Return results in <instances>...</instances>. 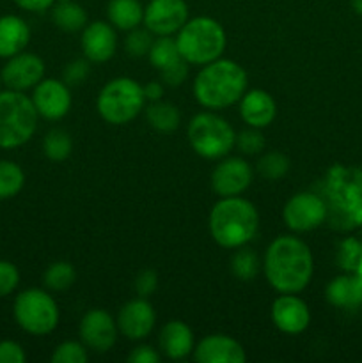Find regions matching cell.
<instances>
[{
	"label": "cell",
	"mask_w": 362,
	"mask_h": 363,
	"mask_svg": "<svg viewBox=\"0 0 362 363\" xmlns=\"http://www.w3.org/2000/svg\"><path fill=\"white\" fill-rule=\"evenodd\" d=\"M263 272L279 294H298L311 284L314 259L305 241L297 236H279L268 245Z\"/></svg>",
	"instance_id": "1"
},
{
	"label": "cell",
	"mask_w": 362,
	"mask_h": 363,
	"mask_svg": "<svg viewBox=\"0 0 362 363\" xmlns=\"http://www.w3.org/2000/svg\"><path fill=\"white\" fill-rule=\"evenodd\" d=\"M194 98L204 108L219 112L238 105L248 89L247 71L231 59H216L201 67L194 80Z\"/></svg>",
	"instance_id": "2"
},
{
	"label": "cell",
	"mask_w": 362,
	"mask_h": 363,
	"mask_svg": "<svg viewBox=\"0 0 362 363\" xmlns=\"http://www.w3.org/2000/svg\"><path fill=\"white\" fill-rule=\"evenodd\" d=\"M209 234L219 247L236 250L256 238L259 229V213L247 199L220 197L209 211Z\"/></svg>",
	"instance_id": "3"
},
{
	"label": "cell",
	"mask_w": 362,
	"mask_h": 363,
	"mask_svg": "<svg viewBox=\"0 0 362 363\" xmlns=\"http://www.w3.org/2000/svg\"><path fill=\"white\" fill-rule=\"evenodd\" d=\"M176 45L181 59L190 66L202 67L222 57L227 45L226 30L215 18H188L177 30Z\"/></svg>",
	"instance_id": "4"
},
{
	"label": "cell",
	"mask_w": 362,
	"mask_h": 363,
	"mask_svg": "<svg viewBox=\"0 0 362 363\" xmlns=\"http://www.w3.org/2000/svg\"><path fill=\"white\" fill-rule=\"evenodd\" d=\"M39 113L31 96L20 91H0V149L27 144L38 130Z\"/></svg>",
	"instance_id": "5"
},
{
	"label": "cell",
	"mask_w": 362,
	"mask_h": 363,
	"mask_svg": "<svg viewBox=\"0 0 362 363\" xmlns=\"http://www.w3.org/2000/svg\"><path fill=\"white\" fill-rule=\"evenodd\" d=\"M144 87L130 77L106 82L96 98V110L105 123L123 126L137 119L146 106Z\"/></svg>",
	"instance_id": "6"
},
{
	"label": "cell",
	"mask_w": 362,
	"mask_h": 363,
	"mask_svg": "<svg viewBox=\"0 0 362 363\" xmlns=\"http://www.w3.org/2000/svg\"><path fill=\"white\" fill-rule=\"evenodd\" d=\"M187 137L195 155L206 160H220L229 156L236 145V131L229 121L213 110L194 116L188 123Z\"/></svg>",
	"instance_id": "7"
},
{
	"label": "cell",
	"mask_w": 362,
	"mask_h": 363,
	"mask_svg": "<svg viewBox=\"0 0 362 363\" xmlns=\"http://www.w3.org/2000/svg\"><path fill=\"white\" fill-rule=\"evenodd\" d=\"M13 315L16 325L31 335L43 337L59 326L60 312L52 294L39 287L25 289L14 298Z\"/></svg>",
	"instance_id": "8"
},
{
	"label": "cell",
	"mask_w": 362,
	"mask_h": 363,
	"mask_svg": "<svg viewBox=\"0 0 362 363\" xmlns=\"http://www.w3.org/2000/svg\"><path fill=\"white\" fill-rule=\"evenodd\" d=\"M284 223L293 233H309L325 222L327 206L311 191H300L286 202L283 209Z\"/></svg>",
	"instance_id": "9"
},
{
	"label": "cell",
	"mask_w": 362,
	"mask_h": 363,
	"mask_svg": "<svg viewBox=\"0 0 362 363\" xmlns=\"http://www.w3.org/2000/svg\"><path fill=\"white\" fill-rule=\"evenodd\" d=\"M254 181V170L251 163L241 156L220 158L212 172V188L219 197H236L241 195Z\"/></svg>",
	"instance_id": "10"
},
{
	"label": "cell",
	"mask_w": 362,
	"mask_h": 363,
	"mask_svg": "<svg viewBox=\"0 0 362 363\" xmlns=\"http://www.w3.org/2000/svg\"><path fill=\"white\" fill-rule=\"evenodd\" d=\"M188 6L185 0H149L144 7V27L153 35H176L187 23Z\"/></svg>",
	"instance_id": "11"
},
{
	"label": "cell",
	"mask_w": 362,
	"mask_h": 363,
	"mask_svg": "<svg viewBox=\"0 0 362 363\" xmlns=\"http://www.w3.org/2000/svg\"><path fill=\"white\" fill-rule=\"evenodd\" d=\"M119 328L117 321L102 308L89 311L78 325V337L87 350L94 353H106L117 342Z\"/></svg>",
	"instance_id": "12"
},
{
	"label": "cell",
	"mask_w": 362,
	"mask_h": 363,
	"mask_svg": "<svg viewBox=\"0 0 362 363\" xmlns=\"http://www.w3.org/2000/svg\"><path fill=\"white\" fill-rule=\"evenodd\" d=\"M35 112L46 121H59L67 116L71 110L70 85L64 80L55 78H43L31 96Z\"/></svg>",
	"instance_id": "13"
},
{
	"label": "cell",
	"mask_w": 362,
	"mask_h": 363,
	"mask_svg": "<svg viewBox=\"0 0 362 363\" xmlns=\"http://www.w3.org/2000/svg\"><path fill=\"white\" fill-rule=\"evenodd\" d=\"M0 77L7 89L25 92L34 89L45 78V62L35 53L20 52L7 59L0 71Z\"/></svg>",
	"instance_id": "14"
},
{
	"label": "cell",
	"mask_w": 362,
	"mask_h": 363,
	"mask_svg": "<svg viewBox=\"0 0 362 363\" xmlns=\"http://www.w3.org/2000/svg\"><path fill=\"white\" fill-rule=\"evenodd\" d=\"M116 321L121 335L126 337L128 340L138 342V340L148 339L153 333L156 323V312L148 301V298L138 296L123 305Z\"/></svg>",
	"instance_id": "15"
},
{
	"label": "cell",
	"mask_w": 362,
	"mask_h": 363,
	"mask_svg": "<svg viewBox=\"0 0 362 363\" xmlns=\"http://www.w3.org/2000/svg\"><path fill=\"white\" fill-rule=\"evenodd\" d=\"M272 321L286 335H300L311 325V311L297 294H279L272 303Z\"/></svg>",
	"instance_id": "16"
},
{
	"label": "cell",
	"mask_w": 362,
	"mask_h": 363,
	"mask_svg": "<svg viewBox=\"0 0 362 363\" xmlns=\"http://www.w3.org/2000/svg\"><path fill=\"white\" fill-rule=\"evenodd\" d=\"M84 57L92 64H103L116 55L117 34L109 21H91L84 27L80 38Z\"/></svg>",
	"instance_id": "17"
},
{
	"label": "cell",
	"mask_w": 362,
	"mask_h": 363,
	"mask_svg": "<svg viewBox=\"0 0 362 363\" xmlns=\"http://www.w3.org/2000/svg\"><path fill=\"white\" fill-rule=\"evenodd\" d=\"M192 354L197 363H245L247 360L243 346L222 333H213L199 340Z\"/></svg>",
	"instance_id": "18"
},
{
	"label": "cell",
	"mask_w": 362,
	"mask_h": 363,
	"mask_svg": "<svg viewBox=\"0 0 362 363\" xmlns=\"http://www.w3.org/2000/svg\"><path fill=\"white\" fill-rule=\"evenodd\" d=\"M240 117L247 126L268 128L277 117V103L272 94L263 89H247L241 99L238 101Z\"/></svg>",
	"instance_id": "19"
},
{
	"label": "cell",
	"mask_w": 362,
	"mask_h": 363,
	"mask_svg": "<svg viewBox=\"0 0 362 363\" xmlns=\"http://www.w3.org/2000/svg\"><path fill=\"white\" fill-rule=\"evenodd\" d=\"M160 350L170 360H183L194 353L195 339L190 326L183 321H169L158 337Z\"/></svg>",
	"instance_id": "20"
},
{
	"label": "cell",
	"mask_w": 362,
	"mask_h": 363,
	"mask_svg": "<svg viewBox=\"0 0 362 363\" xmlns=\"http://www.w3.org/2000/svg\"><path fill=\"white\" fill-rule=\"evenodd\" d=\"M31 41V27L16 14L0 16V59L25 52Z\"/></svg>",
	"instance_id": "21"
},
{
	"label": "cell",
	"mask_w": 362,
	"mask_h": 363,
	"mask_svg": "<svg viewBox=\"0 0 362 363\" xmlns=\"http://www.w3.org/2000/svg\"><path fill=\"white\" fill-rule=\"evenodd\" d=\"M325 298L332 307L357 308L362 305V280L357 275H339L327 286Z\"/></svg>",
	"instance_id": "22"
},
{
	"label": "cell",
	"mask_w": 362,
	"mask_h": 363,
	"mask_svg": "<svg viewBox=\"0 0 362 363\" xmlns=\"http://www.w3.org/2000/svg\"><path fill=\"white\" fill-rule=\"evenodd\" d=\"M106 18L116 30H133L144 20V6L141 0H109Z\"/></svg>",
	"instance_id": "23"
},
{
	"label": "cell",
	"mask_w": 362,
	"mask_h": 363,
	"mask_svg": "<svg viewBox=\"0 0 362 363\" xmlns=\"http://www.w3.org/2000/svg\"><path fill=\"white\" fill-rule=\"evenodd\" d=\"M52 20L64 32H82L89 23L87 11L77 0H57L52 7Z\"/></svg>",
	"instance_id": "24"
},
{
	"label": "cell",
	"mask_w": 362,
	"mask_h": 363,
	"mask_svg": "<svg viewBox=\"0 0 362 363\" xmlns=\"http://www.w3.org/2000/svg\"><path fill=\"white\" fill-rule=\"evenodd\" d=\"M146 117H148L149 126L162 133H172L180 128L181 123V113L177 106L170 101H163V99L151 101V105L146 108Z\"/></svg>",
	"instance_id": "25"
},
{
	"label": "cell",
	"mask_w": 362,
	"mask_h": 363,
	"mask_svg": "<svg viewBox=\"0 0 362 363\" xmlns=\"http://www.w3.org/2000/svg\"><path fill=\"white\" fill-rule=\"evenodd\" d=\"M148 59L151 66L156 67L158 71L167 69L172 64H176L177 60H181L176 38H172V35H160V38H156L153 41L151 50H149Z\"/></svg>",
	"instance_id": "26"
},
{
	"label": "cell",
	"mask_w": 362,
	"mask_h": 363,
	"mask_svg": "<svg viewBox=\"0 0 362 363\" xmlns=\"http://www.w3.org/2000/svg\"><path fill=\"white\" fill-rule=\"evenodd\" d=\"M23 169L11 160H0V201L16 197L23 190Z\"/></svg>",
	"instance_id": "27"
},
{
	"label": "cell",
	"mask_w": 362,
	"mask_h": 363,
	"mask_svg": "<svg viewBox=\"0 0 362 363\" xmlns=\"http://www.w3.org/2000/svg\"><path fill=\"white\" fill-rule=\"evenodd\" d=\"M75 280H77V272L73 264L66 261H57L50 264L43 275V284L52 293H64L73 286Z\"/></svg>",
	"instance_id": "28"
},
{
	"label": "cell",
	"mask_w": 362,
	"mask_h": 363,
	"mask_svg": "<svg viewBox=\"0 0 362 363\" xmlns=\"http://www.w3.org/2000/svg\"><path fill=\"white\" fill-rule=\"evenodd\" d=\"M71 151H73V140L66 130L53 128L46 133L45 140H43V152L46 158L52 162H64L70 158Z\"/></svg>",
	"instance_id": "29"
},
{
	"label": "cell",
	"mask_w": 362,
	"mask_h": 363,
	"mask_svg": "<svg viewBox=\"0 0 362 363\" xmlns=\"http://www.w3.org/2000/svg\"><path fill=\"white\" fill-rule=\"evenodd\" d=\"M259 266H261V262H259L258 255L245 247L236 248L233 259H231V272L236 279L243 280V282L256 279Z\"/></svg>",
	"instance_id": "30"
},
{
	"label": "cell",
	"mask_w": 362,
	"mask_h": 363,
	"mask_svg": "<svg viewBox=\"0 0 362 363\" xmlns=\"http://www.w3.org/2000/svg\"><path fill=\"white\" fill-rule=\"evenodd\" d=\"M290 170V160L286 155L279 151L265 152L258 162V172L261 174L265 179L277 181L284 177Z\"/></svg>",
	"instance_id": "31"
},
{
	"label": "cell",
	"mask_w": 362,
	"mask_h": 363,
	"mask_svg": "<svg viewBox=\"0 0 362 363\" xmlns=\"http://www.w3.org/2000/svg\"><path fill=\"white\" fill-rule=\"evenodd\" d=\"M337 264L344 269V272H357L362 264V243L355 238H348V240L341 241L339 248H337Z\"/></svg>",
	"instance_id": "32"
},
{
	"label": "cell",
	"mask_w": 362,
	"mask_h": 363,
	"mask_svg": "<svg viewBox=\"0 0 362 363\" xmlns=\"http://www.w3.org/2000/svg\"><path fill=\"white\" fill-rule=\"evenodd\" d=\"M153 41V32H149L148 28H133V30H128L126 39H124V48H126L128 55L135 57V59H141V57H148L149 50H151Z\"/></svg>",
	"instance_id": "33"
},
{
	"label": "cell",
	"mask_w": 362,
	"mask_h": 363,
	"mask_svg": "<svg viewBox=\"0 0 362 363\" xmlns=\"http://www.w3.org/2000/svg\"><path fill=\"white\" fill-rule=\"evenodd\" d=\"M84 342H77V340H66V342L59 344L52 354L53 363H87L89 353Z\"/></svg>",
	"instance_id": "34"
},
{
	"label": "cell",
	"mask_w": 362,
	"mask_h": 363,
	"mask_svg": "<svg viewBox=\"0 0 362 363\" xmlns=\"http://www.w3.org/2000/svg\"><path fill=\"white\" fill-rule=\"evenodd\" d=\"M234 147H238L241 155L256 156L265 151L266 140L263 137L261 130L248 126L247 130H241L240 133H236V145Z\"/></svg>",
	"instance_id": "35"
},
{
	"label": "cell",
	"mask_w": 362,
	"mask_h": 363,
	"mask_svg": "<svg viewBox=\"0 0 362 363\" xmlns=\"http://www.w3.org/2000/svg\"><path fill=\"white\" fill-rule=\"evenodd\" d=\"M20 286V272L11 261L0 259V298H6Z\"/></svg>",
	"instance_id": "36"
},
{
	"label": "cell",
	"mask_w": 362,
	"mask_h": 363,
	"mask_svg": "<svg viewBox=\"0 0 362 363\" xmlns=\"http://www.w3.org/2000/svg\"><path fill=\"white\" fill-rule=\"evenodd\" d=\"M89 71H91V67H89V60L87 59L71 60V62L66 64V67H64L62 80L66 82L70 87H71V85H80V84H84L85 80H87Z\"/></svg>",
	"instance_id": "37"
},
{
	"label": "cell",
	"mask_w": 362,
	"mask_h": 363,
	"mask_svg": "<svg viewBox=\"0 0 362 363\" xmlns=\"http://www.w3.org/2000/svg\"><path fill=\"white\" fill-rule=\"evenodd\" d=\"M188 67H190V64L181 59L170 67H167V69L160 71L163 85H167V87H177V85L183 84L188 78Z\"/></svg>",
	"instance_id": "38"
},
{
	"label": "cell",
	"mask_w": 362,
	"mask_h": 363,
	"mask_svg": "<svg viewBox=\"0 0 362 363\" xmlns=\"http://www.w3.org/2000/svg\"><path fill=\"white\" fill-rule=\"evenodd\" d=\"M156 287H158V277H156L155 272L151 269H144L137 275L135 279V291H137L138 296L148 298L151 294H155Z\"/></svg>",
	"instance_id": "39"
},
{
	"label": "cell",
	"mask_w": 362,
	"mask_h": 363,
	"mask_svg": "<svg viewBox=\"0 0 362 363\" xmlns=\"http://www.w3.org/2000/svg\"><path fill=\"white\" fill-rule=\"evenodd\" d=\"M27 360L23 347L14 340H2L0 342V363H23Z\"/></svg>",
	"instance_id": "40"
},
{
	"label": "cell",
	"mask_w": 362,
	"mask_h": 363,
	"mask_svg": "<svg viewBox=\"0 0 362 363\" xmlns=\"http://www.w3.org/2000/svg\"><path fill=\"white\" fill-rule=\"evenodd\" d=\"M160 360H162V354L155 347L146 346V344L133 347L131 353L128 354V362L130 363H160Z\"/></svg>",
	"instance_id": "41"
},
{
	"label": "cell",
	"mask_w": 362,
	"mask_h": 363,
	"mask_svg": "<svg viewBox=\"0 0 362 363\" xmlns=\"http://www.w3.org/2000/svg\"><path fill=\"white\" fill-rule=\"evenodd\" d=\"M20 9L28 11V13H45L52 9L57 0H13Z\"/></svg>",
	"instance_id": "42"
},
{
	"label": "cell",
	"mask_w": 362,
	"mask_h": 363,
	"mask_svg": "<svg viewBox=\"0 0 362 363\" xmlns=\"http://www.w3.org/2000/svg\"><path fill=\"white\" fill-rule=\"evenodd\" d=\"M144 87V96L149 103L158 101V99H163V82H149V84L142 85Z\"/></svg>",
	"instance_id": "43"
},
{
	"label": "cell",
	"mask_w": 362,
	"mask_h": 363,
	"mask_svg": "<svg viewBox=\"0 0 362 363\" xmlns=\"http://www.w3.org/2000/svg\"><path fill=\"white\" fill-rule=\"evenodd\" d=\"M351 7H353L355 13L362 16V0H351Z\"/></svg>",
	"instance_id": "44"
},
{
	"label": "cell",
	"mask_w": 362,
	"mask_h": 363,
	"mask_svg": "<svg viewBox=\"0 0 362 363\" xmlns=\"http://www.w3.org/2000/svg\"><path fill=\"white\" fill-rule=\"evenodd\" d=\"M2 85H4L2 84V77H0V91H2Z\"/></svg>",
	"instance_id": "45"
}]
</instances>
